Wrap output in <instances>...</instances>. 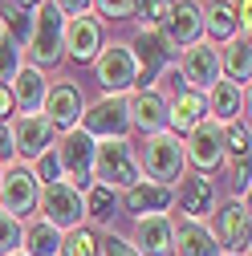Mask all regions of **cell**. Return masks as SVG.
<instances>
[{"label":"cell","instance_id":"obj_17","mask_svg":"<svg viewBox=\"0 0 252 256\" xmlns=\"http://www.w3.org/2000/svg\"><path fill=\"white\" fill-rule=\"evenodd\" d=\"M130 244L138 248V256H175V220H171L167 212H159V216H138Z\"/></svg>","mask_w":252,"mask_h":256},{"label":"cell","instance_id":"obj_10","mask_svg":"<svg viewBox=\"0 0 252 256\" xmlns=\"http://www.w3.org/2000/svg\"><path fill=\"white\" fill-rule=\"evenodd\" d=\"M183 158H187V167H196L200 175H212L224 167V126L204 118L200 126H192L183 138Z\"/></svg>","mask_w":252,"mask_h":256},{"label":"cell","instance_id":"obj_14","mask_svg":"<svg viewBox=\"0 0 252 256\" xmlns=\"http://www.w3.org/2000/svg\"><path fill=\"white\" fill-rule=\"evenodd\" d=\"M82 110H86V98H82L78 82L61 78V82H53V86H49L41 114H45V122L53 126V130H61V134H66V130H74V126L82 122Z\"/></svg>","mask_w":252,"mask_h":256},{"label":"cell","instance_id":"obj_18","mask_svg":"<svg viewBox=\"0 0 252 256\" xmlns=\"http://www.w3.org/2000/svg\"><path fill=\"white\" fill-rule=\"evenodd\" d=\"M61 45H66V57L78 61V66H90L94 57H98V49L106 45L102 41V20L98 16H70L66 20V37H61Z\"/></svg>","mask_w":252,"mask_h":256},{"label":"cell","instance_id":"obj_35","mask_svg":"<svg viewBox=\"0 0 252 256\" xmlns=\"http://www.w3.org/2000/svg\"><path fill=\"white\" fill-rule=\"evenodd\" d=\"M90 8L98 12L102 20H130L134 0H90Z\"/></svg>","mask_w":252,"mask_h":256},{"label":"cell","instance_id":"obj_20","mask_svg":"<svg viewBox=\"0 0 252 256\" xmlns=\"http://www.w3.org/2000/svg\"><path fill=\"white\" fill-rule=\"evenodd\" d=\"M175 204V187H163V183H150V179H138L130 191H122L118 196V208L126 216H159Z\"/></svg>","mask_w":252,"mask_h":256},{"label":"cell","instance_id":"obj_28","mask_svg":"<svg viewBox=\"0 0 252 256\" xmlns=\"http://www.w3.org/2000/svg\"><path fill=\"white\" fill-rule=\"evenodd\" d=\"M57 256H102V236L90 228V224H82V228H70L61 232V248Z\"/></svg>","mask_w":252,"mask_h":256},{"label":"cell","instance_id":"obj_42","mask_svg":"<svg viewBox=\"0 0 252 256\" xmlns=\"http://www.w3.org/2000/svg\"><path fill=\"white\" fill-rule=\"evenodd\" d=\"M4 4H12V8H20V12H37L45 0H4Z\"/></svg>","mask_w":252,"mask_h":256},{"label":"cell","instance_id":"obj_37","mask_svg":"<svg viewBox=\"0 0 252 256\" xmlns=\"http://www.w3.org/2000/svg\"><path fill=\"white\" fill-rule=\"evenodd\" d=\"M228 187H232V200H244L248 196V158L228 163Z\"/></svg>","mask_w":252,"mask_h":256},{"label":"cell","instance_id":"obj_11","mask_svg":"<svg viewBox=\"0 0 252 256\" xmlns=\"http://www.w3.org/2000/svg\"><path fill=\"white\" fill-rule=\"evenodd\" d=\"M37 196H41V183H37L33 167L8 163L4 175H0V212H8V216H16V220H24V216L37 212Z\"/></svg>","mask_w":252,"mask_h":256},{"label":"cell","instance_id":"obj_15","mask_svg":"<svg viewBox=\"0 0 252 256\" xmlns=\"http://www.w3.org/2000/svg\"><path fill=\"white\" fill-rule=\"evenodd\" d=\"M126 110H130V130H138L142 138L167 130V94L159 86L130 90V94H126Z\"/></svg>","mask_w":252,"mask_h":256},{"label":"cell","instance_id":"obj_46","mask_svg":"<svg viewBox=\"0 0 252 256\" xmlns=\"http://www.w3.org/2000/svg\"><path fill=\"white\" fill-rule=\"evenodd\" d=\"M220 256H228V252H220Z\"/></svg>","mask_w":252,"mask_h":256},{"label":"cell","instance_id":"obj_16","mask_svg":"<svg viewBox=\"0 0 252 256\" xmlns=\"http://www.w3.org/2000/svg\"><path fill=\"white\" fill-rule=\"evenodd\" d=\"M163 37L175 49L204 41V0H171V12L163 20Z\"/></svg>","mask_w":252,"mask_h":256},{"label":"cell","instance_id":"obj_8","mask_svg":"<svg viewBox=\"0 0 252 256\" xmlns=\"http://www.w3.org/2000/svg\"><path fill=\"white\" fill-rule=\"evenodd\" d=\"M94 78H98L102 94H130L138 82V66H134V53L126 41H110L98 49L94 57Z\"/></svg>","mask_w":252,"mask_h":256},{"label":"cell","instance_id":"obj_30","mask_svg":"<svg viewBox=\"0 0 252 256\" xmlns=\"http://www.w3.org/2000/svg\"><path fill=\"white\" fill-rule=\"evenodd\" d=\"M0 28H4L8 41H16V45L24 49L28 33H33V12H20V8H12V4H0Z\"/></svg>","mask_w":252,"mask_h":256},{"label":"cell","instance_id":"obj_27","mask_svg":"<svg viewBox=\"0 0 252 256\" xmlns=\"http://www.w3.org/2000/svg\"><path fill=\"white\" fill-rule=\"evenodd\" d=\"M57 248H61V232L53 224H45L41 216L24 224V236H20V252L24 256H57Z\"/></svg>","mask_w":252,"mask_h":256},{"label":"cell","instance_id":"obj_34","mask_svg":"<svg viewBox=\"0 0 252 256\" xmlns=\"http://www.w3.org/2000/svg\"><path fill=\"white\" fill-rule=\"evenodd\" d=\"M20 66H24V49H20L16 41L4 37V41H0V82H8Z\"/></svg>","mask_w":252,"mask_h":256},{"label":"cell","instance_id":"obj_13","mask_svg":"<svg viewBox=\"0 0 252 256\" xmlns=\"http://www.w3.org/2000/svg\"><path fill=\"white\" fill-rule=\"evenodd\" d=\"M8 130H12V154L16 163H37V158L57 142V130L45 122V114H16L8 118Z\"/></svg>","mask_w":252,"mask_h":256},{"label":"cell","instance_id":"obj_5","mask_svg":"<svg viewBox=\"0 0 252 256\" xmlns=\"http://www.w3.org/2000/svg\"><path fill=\"white\" fill-rule=\"evenodd\" d=\"M78 126H82L94 142L130 138V110H126V94H102L98 102H86Z\"/></svg>","mask_w":252,"mask_h":256},{"label":"cell","instance_id":"obj_26","mask_svg":"<svg viewBox=\"0 0 252 256\" xmlns=\"http://www.w3.org/2000/svg\"><path fill=\"white\" fill-rule=\"evenodd\" d=\"M175 252L179 256H220L204 220H175Z\"/></svg>","mask_w":252,"mask_h":256},{"label":"cell","instance_id":"obj_38","mask_svg":"<svg viewBox=\"0 0 252 256\" xmlns=\"http://www.w3.org/2000/svg\"><path fill=\"white\" fill-rule=\"evenodd\" d=\"M102 256H138V248L130 244V236L110 232V236H102Z\"/></svg>","mask_w":252,"mask_h":256},{"label":"cell","instance_id":"obj_3","mask_svg":"<svg viewBox=\"0 0 252 256\" xmlns=\"http://www.w3.org/2000/svg\"><path fill=\"white\" fill-rule=\"evenodd\" d=\"M61 37H66V16L45 0V4L33 12V33H28V41H24V66H33L41 74L61 66V61H66Z\"/></svg>","mask_w":252,"mask_h":256},{"label":"cell","instance_id":"obj_25","mask_svg":"<svg viewBox=\"0 0 252 256\" xmlns=\"http://www.w3.org/2000/svg\"><path fill=\"white\" fill-rule=\"evenodd\" d=\"M216 53H220V78L248 90V78H252V45H248V37H232Z\"/></svg>","mask_w":252,"mask_h":256},{"label":"cell","instance_id":"obj_32","mask_svg":"<svg viewBox=\"0 0 252 256\" xmlns=\"http://www.w3.org/2000/svg\"><path fill=\"white\" fill-rule=\"evenodd\" d=\"M167 12H171V0H134V8H130L138 28H163Z\"/></svg>","mask_w":252,"mask_h":256},{"label":"cell","instance_id":"obj_4","mask_svg":"<svg viewBox=\"0 0 252 256\" xmlns=\"http://www.w3.org/2000/svg\"><path fill=\"white\" fill-rule=\"evenodd\" d=\"M126 45H130L134 66H138V82H134V90H150L167 70H175L179 49L163 37V28H138L134 41H126Z\"/></svg>","mask_w":252,"mask_h":256},{"label":"cell","instance_id":"obj_21","mask_svg":"<svg viewBox=\"0 0 252 256\" xmlns=\"http://www.w3.org/2000/svg\"><path fill=\"white\" fill-rule=\"evenodd\" d=\"M8 94H12V106L20 114H41L45 106V94H49V74L33 70V66H20L8 78Z\"/></svg>","mask_w":252,"mask_h":256},{"label":"cell","instance_id":"obj_19","mask_svg":"<svg viewBox=\"0 0 252 256\" xmlns=\"http://www.w3.org/2000/svg\"><path fill=\"white\" fill-rule=\"evenodd\" d=\"M175 200H179L183 220H204V216H212V212H216V179H212V175H200V171L183 175V179L175 183Z\"/></svg>","mask_w":252,"mask_h":256},{"label":"cell","instance_id":"obj_12","mask_svg":"<svg viewBox=\"0 0 252 256\" xmlns=\"http://www.w3.org/2000/svg\"><path fill=\"white\" fill-rule=\"evenodd\" d=\"M175 61H179L175 74H179L183 90L208 94V90L220 82V53H216V45H212V41H196V45L179 49V57H175Z\"/></svg>","mask_w":252,"mask_h":256},{"label":"cell","instance_id":"obj_6","mask_svg":"<svg viewBox=\"0 0 252 256\" xmlns=\"http://www.w3.org/2000/svg\"><path fill=\"white\" fill-rule=\"evenodd\" d=\"M53 150H57V163H61V179L86 196V191L94 187V175H90V167H94V138L82 130V126H74V130H66L53 142Z\"/></svg>","mask_w":252,"mask_h":256},{"label":"cell","instance_id":"obj_36","mask_svg":"<svg viewBox=\"0 0 252 256\" xmlns=\"http://www.w3.org/2000/svg\"><path fill=\"white\" fill-rule=\"evenodd\" d=\"M33 175H37V183L41 187H49V183H57L61 179V163H57V150L49 146L41 158H37V163H33Z\"/></svg>","mask_w":252,"mask_h":256},{"label":"cell","instance_id":"obj_23","mask_svg":"<svg viewBox=\"0 0 252 256\" xmlns=\"http://www.w3.org/2000/svg\"><path fill=\"white\" fill-rule=\"evenodd\" d=\"M244 98H248V90H244V86L220 78V82L204 94V102H208V118H212V122H220V126L240 122V118H244Z\"/></svg>","mask_w":252,"mask_h":256},{"label":"cell","instance_id":"obj_41","mask_svg":"<svg viewBox=\"0 0 252 256\" xmlns=\"http://www.w3.org/2000/svg\"><path fill=\"white\" fill-rule=\"evenodd\" d=\"M16 114V106H12V94H8V82H0V122H8Z\"/></svg>","mask_w":252,"mask_h":256},{"label":"cell","instance_id":"obj_43","mask_svg":"<svg viewBox=\"0 0 252 256\" xmlns=\"http://www.w3.org/2000/svg\"><path fill=\"white\" fill-rule=\"evenodd\" d=\"M8 256H24V252H8Z\"/></svg>","mask_w":252,"mask_h":256},{"label":"cell","instance_id":"obj_31","mask_svg":"<svg viewBox=\"0 0 252 256\" xmlns=\"http://www.w3.org/2000/svg\"><path fill=\"white\" fill-rule=\"evenodd\" d=\"M248 142H252L248 118H240V122H228V126H224V163H236V158H248Z\"/></svg>","mask_w":252,"mask_h":256},{"label":"cell","instance_id":"obj_22","mask_svg":"<svg viewBox=\"0 0 252 256\" xmlns=\"http://www.w3.org/2000/svg\"><path fill=\"white\" fill-rule=\"evenodd\" d=\"M204 118H208V102H204V94L175 86V98H167V130L183 138V134L192 130V126H200Z\"/></svg>","mask_w":252,"mask_h":256},{"label":"cell","instance_id":"obj_33","mask_svg":"<svg viewBox=\"0 0 252 256\" xmlns=\"http://www.w3.org/2000/svg\"><path fill=\"white\" fill-rule=\"evenodd\" d=\"M20 236H24V220L0 212V256L8 252H20Z\"/></svg>","mask_w":252,"mask_h":256},{"label":"cell","instance_id":"obj_7","mask_svg":"<svg viewBox=\"0 0 252 256\" xmlns=\"http://www.w3.org/2000/svg\"><path fill=\"white\" fill-rule=\"evenodd\" d=\"M37 212H41L45 224H53L57 232H70V228H82V224H86V200H82V191L70 187L66 179H57V183L41 187Z\"/></svg>","mask_w":252,"mask_h":256},{"label":"cell","instance_id":"obj_24","mask_svg":"<svg viewBox=\"0 0 252 256\" xmlns=\"http://www.w3.org/2000/svg\"><path fill=\"white\" fill-rule=\"evenodd\" d=\"M240 37V16H236V4L232 0H208L204 4V41H232Z\"/></svg>","mask_w":252,"mask_h":256},{"label":"cell","instance_id":"obj_40","mask_svg":"<svg viewBox=\"0 0 252 256\" xmlns=\"http://www.w3.org/2000/svg\"><path fill=\"white\" fill-rule=\"evenodd\" d=\"M16 163V154H12V130H8V122H0V167H8Z\"/></svg>","mask_w":252,"mask_h":256},{"label":"cell","instance_id":"obj_39","mask_svg":"<svg viewBox=\"0 0 252 256\" xmlns=\"http://www.w3.org/2000/svg\"><path fill=\"white\" fill-rule=\"evenodd\" d=\"M49 4H53L61 16H66V20H70V16H86V12H90V0H49Z\"/></svg>","mask_w":252,"mask_h":256},{"label":"cell","instance_id":"obj_2","mask_svg":"<svg viewBox=\"0 0 252 256\" xmlns=\"http://www.w3.org/2000/svg\"><path fill=\"white\" fill-rule=\"evenodd\" d=\"M94 183L110 187V191H130L142 171H138V158H134V142L130 138H110V142H94V167H90Z\"/></svg>","mask_w":252,"mask_h":256},{"label":"cell","instance_id":"obj_44","mask_svg":"<svg viewBox=\"0 0 252 256\" xmlns=\"http://www.w3.org/2000/svg\"><path fill=\"white\" fill-rule=\"evenodd\" d=\"M0 41H4V28H0Z\"/></svg>","mask_w":252,"mask_h":256},{"label":"cell","instance_id":"obj_29","mask_svg":"<svg viewBox=\"0 0 252 256\" xmlns=\"http://www.w3.org/2000/svg\"><path fill=\"white\" fill-rule=\"evenodd\" d=\"M82 200H86V220H94V224H110L118 216V191H110V187L94 183Z\"/></svg>","mask_w":252,"mask_h":256},{"label":"cell","instance_id":"obj_9","mask_svg":"<svg viewBox=\"0 0 252 256\" xmlns=\"http://www.w3.org/2000/svg\"><path fill=\"white\" fill-rule=\"evenodd\" d=\"M212 240L228 256H248V200H224L212 212Z\"/></svg>","mask_w":252,"mask_h":256},{"label":"cell","instance_id":"obj_1","mask_svg":"<svg viewBox=\"0 0 252 256\" xmlns=\"http://www.w3.org/2000/svg\"><path fill=\"white\" fill-rule=\"evenodd\" d=\"M138 158V171L142 179L150 183H163V187H175L183 175H187V158H183V138L171 134V130H159V134H146L142 146L134 150Z\"/></svg>","mask_w":252,"mask_h":256},{"label":"cell","instance_id":"obj_45","mask_svg":"<svg viewBox=\"0 0 252 256\" xmlns=\"http://www.w3.org/2000/svg\"><path fill=\"white\" fill-rule=\"evenodd\" d=\"M0 175H4V167H0Z\"/></svg>","mask_w":252,"mask_h":256}]
</instances>
